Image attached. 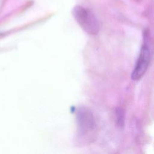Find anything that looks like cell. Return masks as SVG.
I'll return each mask as SVG.
<instances>
[{"label": "cell", "mask_w": 154, "mask_h": 154, "mask_svg": "<svg viewBox=\"0 0 154 154\" xmlns=\"http://www.w3.org/2000/svg\"><path fill=\"white\" fill-rule=\"evenodd\" d=\"M116 118V124L120 128H123L125 125V111L121 108H117L115 109Z\"/></svg>", "instance_id": "obj_4"}, {"label": "cell", "mask_w": 154, "mask_h": 154, "mask_svg": "<svg viewBox=\"0 0 154 154\" xmlns=\"http://www.w3.org/2000/svg\"><path fill=\"white\" fill-rule=\"evenodd\" d=\"M76 120L78 140L91 141L96 129V123L91 111L85 106H79L76 109Z\"/></svg>", "instance_id": "obj_1"}, {"label": "cell", "mask_w": 154, "mask_h": 154, "mask_svg": "<svg viewBox=\"0 0 154 154\" xmlns=\"http://www.w3.org/2000/svg\"><path fill=\"white\" fill-rule=\"evenodd\" d=\"M150 61V50L147 44H143L141 48L139 56L131 74L134 81L141 78L146 72Z\"/></svg>", "instance_id": "obj_3"}, {"label": "cell", "mask_w": 154, "mask_h": 154, "mask_svg": "<svg viewBox=\"0 0 154 154\" xmlns=\"http://www.w3.org/2000/svg\"><path fill=\"white\" fill-rule=\"evenodd\" d=\"M72 14L76 22L86 32L91 35L99 32V22L91 10L81 5H76L73 8Z\"/></svg>", "instance_id": "obj_2"}]
</instances>
